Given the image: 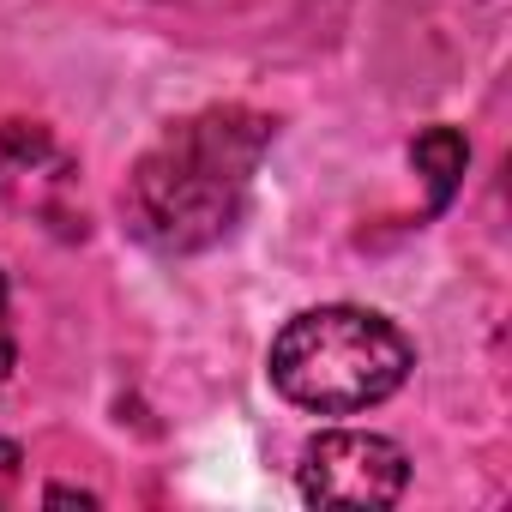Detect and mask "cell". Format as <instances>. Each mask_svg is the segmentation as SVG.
Segmentation results:
<instances>
[{
    "label": "cell",
    "instance_id": "obj_2",
    "mask_svg": "<svg viewBox=\"0 0 512 512\" xmlns=\"http://www.w3.org/2000/svg\"><path fill=\"white\" fill-rule=\"evenodd\" d=\"M266 368L290 404L314 416H356V410L386 404L410 380L416 350L386 314L332 302V308H308L284 320Z\"/></svg>",
    "mask_w": 512,
    "mask_h": 512
},
{
    "label": "cell",
    "instance_id": "obj_6",
    "mask_svg": "<svg viewBox=\"0 0 512 512\" xmlns=\"http://www.w3.org/2000/svg\"><path fill=\"white\" fill-rule=\"evenodd\" d=\"M19 362V344H13V308H7V272H0V380L13 374Z\"/></svg>",
    "mask_w": 512,
    "mask_h": 512
},
{
    "label": "cell",
    "instance_id": "obj_1",
    "mask_svg": "<svg viewBox=\"0 0 512 512\" xmlns=\"http://www.w3.org/2000/svg\"><path fill=\"white\" fill-rule=\"evenodd\" d=\"M272 115L260 109H199L157 133L121 187V217L151 253H205L235 235L253 169L272 151Z\"/></svg>",
    "mask_w": 512,
    "mask_h": 512
},
{
    "label": "cell",
    "instance_id": "obj_7",
    "mask_svg": "<svg viewBox=\"0 0 512 512\" xmlns=\"http://www.w3.org/2000/svg\"><path fill=\"white\" fill-rule=\"evenodd\" d=\"M19 458H25V452H19L13 440H0V500H7V482L19 476Z\"/></svg>",
    "mask_w": 512,
    "mask_h": 512
},
{
    "label": "cell",
    "instance_id": "obj_8",
    "mask_svg": "<svg viewBox=\"0 0 512 512\" xmlns=\"http://www.w3.org/2000/svg\"><path fill=\"white\" fill-rule=\"evenodd\" d=\"M43 500H49V506H73V500H79V506H97V494H85V488H49Z\"/></svg>",
    "mask_w": 512,
    "mask_h": 512
},
{
    "label": "cell",
    "instance_id": "obj_4",
    "mask_svg": "<svg viewBox=\"0 0 512 512\" xmlns=\"http://www.w3.org/2000/svg\"><path fill=\"white\" fill-rule=\"evenodd\" d=\"M79 199V163L43 121H0V205L37 217L49 229H85L73 223Z\"/></svg>",
    "mask_w": 512,
    "mask_h": 512
},
{
    "label": "cell",
    "instance_id": "obj_5",
    "mask_svg": "<svg viewBox=\"0 0 512 512\" xmlns=\"http://www.w3.org/2000/svg\"><path fill=\"white\" fill-rule=\"evenodd\" d=\"M464 163H470V145L458 127H422L416 145H410V169L428 181V211H446L458 181H464Z\"/></svg>",
    "mask_w": 512,
    "mask_h": 512
},
{
    "label": "cell",
    "instance_id": "obj_3",
    "mask_svg": "<svg viewBox=\"0 0 512 512\" xmlns=\"http://www.w3.org/2000/svg\"><path fill=\"white\" fill-rule=\"evenodd\" d=\"M296 482L314 506H392L410 482V458L398 440L368 428H326L302 446Z\"/></svg>",
    "mask_w": 512,
    "mask_h": 512
}]
</instances>
